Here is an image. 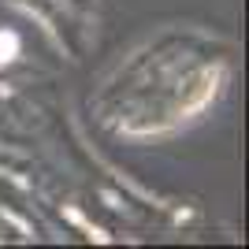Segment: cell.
Instances as JSON below:
<instances>
[{"mask_svg":"<svg viewBox=\"0 0 249 249\" xmlns=\"http://www.w3.org/2000/svg\"><path fill=\"white\" fill-rule=\"evenodd\" d=\"M8 52H15V37H4V34H0V63L11 60Z\"/></svg>","mask_w":249,"mask_h":249,"instance_id":"1","label":"cell"}]
</instances>
